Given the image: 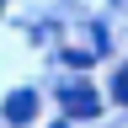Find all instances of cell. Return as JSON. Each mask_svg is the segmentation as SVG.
I'll return each mask as SVG.
<instances>
[{
  "label": "cell",
  "instance_id": "cell-1",
  "mask_svg": "<svg viewBox=\"0 0 128 128\" xmlns=\"http://www.w3.org/2000/svg\"><path fill=\"white\" fill-rule=\"evenodd\" d=\"M6 118L11 123H32L38 118V91H11L6 96Z\"/></svg>",
  "mask_w": 128,
  "mask_h": 128
},
{
  "label": "cell",
  "instance_id": "cell-3",
  "mask_svg": "<svg viewBox=\"0 0 128 128\" xmlns=\"http://www.w3.org/2000/svg\"><path fill=\"white\" fill-rule=\"evenodd\" d=\"M112 96H118V102H128V64L112 75Z\"/></svg>",
  "mask_w": 128,
  "mask_h": 128
},
{
  "label": "cell",
  "instance_id": "cell-2",
  "mask_svg": "<svg viewBox=\"0 0 128 128\" xmlns=\"http://www.w3.org/2000/svg\"><path fill=\"white\" fill-rule=\"evenodd\" d=\"M64 107H70V118H96V96H91V86H64Z\"/></svg>",
  "mask_w": 128,
  "mask_h": 128
}]
</instances>
